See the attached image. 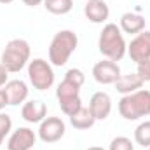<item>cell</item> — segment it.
Returning <instances> with one entry per match:
<instances>
[{
  "mask_svg": "<svg viewBox=\"0 0 150 150\" xmlns=\"http://www.w3.org/2000/svg\"><path fill=\"white\" fill-rule=\"evenodd\" d=\"M119 113L126 120H138L150 115V91L138 89L131 94H124L119 101Z\"/></svg>",
  "mask_w": 150,
  "mask_h": 150,
  "instance_id": "4",
  "label": "cell"
},
{
  "mask_svg": "<svg viewBox=\"0 0 150 150\" xmlns=\"http://www.w3.org/2000/svg\"><path fill=\"white\" fill-rule=\"evenodd\" d=\"M44 7L51 14L63 16L74 9V0H44Z\"/></svg>",
  "mask_w": 150,
  "mask_h": 150,
  "instance_id": "18",
  "label": "cell"
},
{
  "mask_svg": "<svg viewBox=\"0 0 150 150\" xmlns=\"http://www.w3.org/2000/svg\"><path fill=\"white\" fill-rule=\"evenodd\" d=\"M108 150H134V145L127 136H117L110 142Z\"/></svg>",
  "mask_w": 150,
  "mask_h": 150,
  "instance_id": "20",
  "label": "cell"
},
{
  "mask_svg": "<svg viewBox=\"0 0 150 150\" xmlns=\"http://www.w3.org/2000/svg\"><path fill=\"white\" fill-rule=\"evenodd\" d=\"M5 105H9V101H7V96H5L4 89H0V112L5 108Z\"/></svg>",
  "mask_w": 150,
  "mask_h": 150,
  "instance_id": "24",
  "label": "cell"
},
{
  "mask_svg": "<svg viewBox=\"0 0 150 150\" xmlns=\"http://www.w3.org/2000/svg\"><path fill=\"white\" fill-rule=\"evenodd\" d=\"M136 74L140 75V79L143 82H150V59L145 61V63H140L138 65V72Z\"/></svg>",
  "mask_w": 150,
  "mask_h": 150,
  "instance_id": "22",
  "label": "cell"
},
{
  "mask_svg": "<svg viewBox=\"0 0 150 150\" xmlns=\"http://www.w3.org/2000/svg\"><path fill=\"white\" fill-rule=\"evenodd\" d=\"M86 2H89V0H86Z\"/></svg>",
  "mask_w": 150,
  "mask_h": 150,
  "instance_id": "29",
  "label": "cell"
},
{
  "mask_svg": "<svg viewBox=\"0 0 150 150\" xmlns=\"http://www.w3.org/2000/svg\"><path fill=\"white\" fill-rule=\"evenodd\" d=\"M67 126L59 117H45L38 127V138L44 143H56L65 136Z\"/></svg>",
  "mask_w": 150,
  "mask_h": 150,
  "instance_id": "7",
  "label": "cell"
},
{
  "mask_svg": "<svg viewBox=\"0 0 150 150\" xmlns=\"http://www.w3.org/2000/svg\"><path fill=\"white\" fill-rule=\"evenodd\" d=\"M143 86V80L140 79L138 74H127V75H120L115 82V89L120 94H131L134 91H138Z\"/></svg>",
  "mask_w": 150,
  "mask_h": 150,
  "instance_id": "16",
  "label": "cell"
},
{
  "mask_svg": "<svg viewBox=\"0 0 150 150\" xmlns=\"http://www.w3.org/2000/svg\"><path fill=\"white\" fill-rule=\"evenodd\" d=\"M98 47L100 52L110 61H120L127 52V44L124 40V35L115 23H108L103 26L98 38Z\"/></svg>",
  "mask_w": 150,
  "mask_h": 150,
  "instance_id": "1",
  "label": "cell"
},
{
  "mask_svg": "<svg viewBox=\"0 0 150 150\" xmlns=\"http://www.w3.org/2000/svg\"><path fill=\"white\" fill-rule=\"evenodd\" d=\"M89 110L96 120H105L112 112V98L103 91L94 93L89 100Z\"/></svg>",
  "mask_w": 150,
  "mask_h": 150,
  "instance_id": "11",
  "label": "cell"
},
{
  "mask_svg": "<svg viewBox=\"0 0 150 150\" xmlns=\"http://www.w3.org/2000/svg\"><path fill=\"white\" fill-rule=\"evenodd\" d=\"M84 14L91 23L100 25V23H105L108 19L110 9H108L105 0H89L84 5Z\"/></svg>",
  "mask_w": 150,
  "mask_h": 150,
  "instance_id": "13",
  "label": "cell"
},
{
  "mask_svg": "<svg viewBox=\"0 0 150 150\" xmlns=\"http://www.w3.org/2000/svg\"><path fill=\"white\" fill-rule=\"evenodd\" d=\"M70 122H72V126H74L75 129L84 131V129L93 127V126H94V122H96V119H94V115L91 113L89 107H84V105H82V108H80V110H77V112L70 117Z\"/></svg>",
  "mask_w": 150,
  "mask_h": 150,
  "instance_id": "17",
  "label": "cell"
},
{
  "mask_svg": "<svg viewBox=\"0 0 150 150\" xmlns=\"http://www.w3.org/2000/svg\"><path fill=\"white\" fill-rule=\"evenodd\" d=\"M127 54L136 65L149 61L150 59V32L143 30V32H140L136 37L133 38L131 44L127 45Z\"/></svg>",
  "mask_w": 150,
  "mask_h": 150,
  "instance_id": "8",
  "label": "cell"
},
{
  "mask_svg": "<svg viewBox=\"0 0 150 150\" xmlns=\"http://www.w3.org/2000/svg\"><path fill=\"white\" fill-rule=\"evenodd\" d=\"M120 32L129 33V35H138L140 32L145 30V18L136 14V12H124L120 16V23H119Z\"/></svg>",
  "mask_w": 150,
  "mask_h": 150,
  "instance_id": "15",
  "label": "cell"
},
{
  "mask_svg": "<svg viewBox=\"0 0 150 150\" xmlns=\"http://www.w3.org/2000/svg\"><path fill=\"white\" fill-rule=\"evenodd\" d=\"M23 4L28 5V7H37L40 4H44V0H23Z\"/></svg>",
  "mask_w": 150,
  "mask_h": 150,
  "instance_id": "25",
  "label": "cell"
},
{
  "mask_svg": "<svg viewBox=\"0 0 150 150\" xmlns=\"http://www.w3.org/2000/svg\"><path fill=\"white\" fill-rule=\"evenodd\" d=\"M30 44L25 38H12L7 42L0 63L7 68L9 74H18L26 67V63H30Z\"/></svg>",
  "mask_w": 150,
  "mask_h": 150,
  "instance_id": "2",
  "label": "cell"
},
{
  "mask_svg": "<svg viewBox=\"0 0 150 150\" xmlns=\"http://www.w3.org/2000/svg\"><path fill=\"white\" fill-rule=\"evenodd\" d=\"M93 77L98 84H103V86L115 84L117 79L120 77V68L115 61H110V59L98 61L93 67Z\"/></svg>",
  "mask_w": 150,
  "mask_h": 150,
  "instance_id": "9",
  "label": "cell"
},
{
  "mask_svg": "<svg viewBox=\"0 0 150 150\" xmlns=\"http://www.w3.org/2000/svg\"><path fill=\"white\" fill-rule=\"evenodd\" d=\"M65 79H68V80H72V82H75L77 86H84V82H86V75H84V72L82 70H79V68H70L67 74H65Z\"/></svg>",
  "mask_w": 150,
  "mask_h": 150,
  "instance_id": "21",
  "label": "cell"
},
{
  "mask_svg": "<svg viewBox=\"0 0 150 150\" xmlns=\"http://www.w3.org/2000/svg\"><path fill=\"white\" fill-rule=\"evenodd\" d=\"M149 150H150V147H149Z\"/></svg>",
  "mask_w": 150,
  "mask_h": 150,
  "instance_id": "30",
  "label": "cell"
},
{
  "mask_svg": "<svg viewBox=\"0 0 150 150\" xmlns=\"http://www.w3.org/2000/svg\"><path fill=\"white\" fill-rule=\"evenodd\" d=\"M7 82H9V72H7V68L0 63V87H4Z\"/></svg>",
  "mask_w": 150,
  "mask_h": 150,
  "instance_id": "23",
  "label": "cell"
},
{
  "mask_svg": "<svg viewBox=\"0 0 150 150\" xmlns=\"http://www.w3.org/2000/svg\"><path fill=\"white\" fill-rule=\"evenodd\" d=\"M79 91H80V86H77L75 82L68 79H63V82L56 89V96H58L61 112L68 117H72L77 110L82 108V100L79 96Z\"/></svg>",
  "mask_w": 150,
  "mask_h": 150,
  "instance_id": "5",
  "label": "cell"
},
{
  "mask_svg": "<svg viewBox=\"0 0 150 150\" xmlns=\"http://www.w3.org/2000/svg\"><path fill=\"white\" fill-rule=\"evenodd\" d=\"M4 93L7 96L9 105L16 107L19 103H25V100L28 98V86L21 79H14V80H9L4 86Z\"/></svg>",
  "mask_w": 150,
  "mask_h": 150,
  "instance_id": "12",
  "label": "cell"
},
{
  "mask_svg": "<svg viewBox=\"0 0 150 150\" xmlns=\"http://www.w3.org/2000/svg\"><path fill=\"white\" fill-rule=\"evenodd\" d=\"M37 142V134L30 127H18L7 140V150H30Z\"/></svg>",
  "mask_w": 150,
  "mask_h": 150,
  "instance_id": "10",
  "label": "cell"
},
{
  "mask_svg": "<svg viewBox=\"0 0 150 150\" xmlns=\"http://www.w3.org/2000/svg\"><path fill=\"white\" fill-rule=\"evenodd\" d=\"M28 79L37 91H47L54 84V70L49 61L37 58L28 63Z\"/></svg>",
  "mask_w": 150,
  "mask_h": 150,
  "instance_id": "6",
  "label": "cell"
},
{
  "mask_svg": "<svg viewBox=\"0 0 150 150\" xmlns=\"http://www.w3.org/2000/svg\"><path fill=\"white\" fill-rule=\"evenodd\" d=\"M134 142L138 145H142L143 149L150 147V120L142 122L136 129H134Z\"/></svg>",
  "mask_w": 150,
  "mask_h": 150,
  "instance_id": "19",
  "label": "cell"
},
{
  "mask_svg": "<svg viewBox=\"0 0 150 150\" xmlns=\"http://www.w3.org/2000/svg\"><path fill=\"white\" fill-rule=\"evenodd\" d=\"M14 0H0V4H12Z\"/></svg>",
  "mask_w": 150,
  "mask_h": 150,
  "instance_id": "28",
  "label": "cell"
},
{
  "mask_svg": "<svg viewBox=\"0 0 150 150\" xmlns=\"http://www.w3.org/2000/svg\"><path fill=\"white\" fill-rule=\"evenodd\" d=\"M4 140H5V134H4V133H2V131H0V145H2V143H4Z\"/></svg>",
  "mask_w": 150,
  "mask_h": 150,
  "instance_id": "26",
  "label": "cell"
},
{
  "mask_svg": "<svg viewBox=\"0 0 150 150\" xmlns=\"http://www.w3.org/2000/svg\"><path fill=\"white\" fill-rule=\"evenodd\" d=\"M79 45V37L72 30H61L58 32L49 45V61L54 67H63L68 63L72 52Z\"/></svg>",
  "mask_w": 150,
  "mask_h": 150,
  "instance_id": "3",
  "label": "cell"
},
{
  "mask_svg": "<svg viewBox=\"0 0 150 150\" xmlns=\"http://www.w3.org/2000/svg\"><path fill=\"white\" fill-rule=\"evenodd\" d=\"M87 150H105L103 147H89Z\"/></svg>",
  "mask_w": 150,
  "mask_h": 150,
  "instance_id": "27",
  "label": "cell"
},
{
  "mask_svg": "<svg viewBox=\"0 0 150 150\" xmlns=\"http://www.w3.org/2000/svg\"><path fill=\"white\" fill-rule=\"evenodd\" d=\"M47 115V107L44 101L40 100H30L23 105L21 108V117L30 122V124H37V122H42Z\"/></svg>",
  "mask_w": 150,
  "mask_h": 150,
  "instance_id": "14",
  "label": "cell"
}]
</instances>
